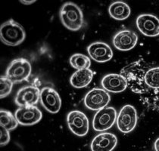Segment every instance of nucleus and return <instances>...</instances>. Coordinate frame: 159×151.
<instances>
[{"mask_svg": "<svg viewBox=\"0 0 159 151\" xmlns=\"http://www.w3.org/2000/svg\"><path fill=\"white\" fill-rule=\"evenodd\" d=\"M120 74L145 107L159 113V67L140 58L124 67Z\"/></svg>", "mask_w": 159, "mask_h": 151, "instance_id": "1", "label": "nucleus"}, {"mask_svg": "<svg viewBox=\"0 0 159 151\" xmlns=\"http://www.w3.org/2000/svg\"><path fill=\"white\" fill-rule=\"evenodd\" d=\"M60 18L64 26L73 31H77L84 26V15L79 6L73 2L65 3L60 10Z\"/></svg>", "mask_w": 159, "mask_h": 151, "instance_id": "2", "label": "nucleus"}, {"mask_svg": "<svg viewBox=\"0 0 159 151\" xmlns=\"http://www.w3.org/2000/svg\"><path fill=\"white\" fill-rule=\"evenodd\" d=\"M25 29L13 19L4 22L0 27V38L3 43L10 46H16L25 40Z\"/></svg>", "mask_w": 159, "mask_h": 151, "instance_id": "3", "label": "nucleus"}, {"mask_svg": "<svg viewBox=\"0 0 159 151\" xmlns=\"http://www.w3.org/2000/svg\"><path fill=\"white\" fill-rule=\"evenodd\" d=\"M31 64L25 58H18L10 63L6 70V76L13 83L27 80L31 73Z\"/></svg>", "mask_w": 159, "mask_h": 151, "instance_id": "4", "label": "nucleus"}, {"mask_svg": "<svg viewBox=\"0 0 159 151\" xmlns=\"http://www.w3.org/2000/svg\"><path fill=\"white\" fill-rule=\"evenodd\" d=\"M116 119L117 112L114 107H108L99 110L93 117V129L96 132L106 131L113 126Z\"/></svg>", "mask_w": 159, "mask_h": 151, "instance_id": "5", "label": "nucleus"}, {"mask_svg": "<svg viewBox=\"0 0 159 151\" xmlns=\"http://www.w3.org/2000/svg\"><path fill=\"white\" fill-rule=\"evenodd\" d=\"M137 123V114L134 107L127 104L121 108L117 119V126L123 133H129Z\"/></svg>", "mask_w": 159, "mask_h": 151, "instance_id": "6", "label": "nucleus"}, {"mask_svg": "<svg viewBox=\"0 0 159 151\" xmlns=\"http://www.w3.org/2000/svg\"><path fill=\"white\" fill-rule=\"evenodd\" d=\"M67 123L70 131L77 136H84L89 132V119L81 111H70L67 114Z\"/></svg>", "mask_w": 159, "mask_h": 151, "instance_id": "7", "label": "nucleus"}, {"mask_svg": "<svg viewBox=\"0 0 159 151\" xmlns=\"http://www.w3.org/2000/svg\"><path fill=\"white\" fill-rule=\"evenodd\" d=\"M110 100L109 94L105 89L95 88L86 94L84 104L88 109L99 110L106 107Z\"/></svg>", "mask_w": 159, "mask_h": 151, "instance_id": "8", "label": "nucleus"}, {"mask_svg": "<svg viewBox=\"0 0 159 151\" xmlns=\"http://www.w3.org/2000/svg\"><path fill=\"white\" fill-rule=\"evenodd\" d=\"M136 26L143 35L155 37L159 35V19L153 15L144 14L136 18Z\"/></svg>", "mask_w": 159, "mask_h": 151, "instance_id": "9", "label": "nucleus"}, {"mask_svg": "<svg viewBox=\"0 0 159 151\" xmlns=\"http://www.w3.org/2000/svg\"><path fill=\"white\" fill-rule=\"evenodd\" d=\"M40 99V90L34 85H27L19 89L15 97V103L19 107L34 106Z\"/></svg>", "mask_w": 159, "mask_h": 151, "instance_id": "10", "label": "nucleus"}, {"mask_svg": "<svg viewBox=\"0 0 159 151\" xmlns=\"http://www.w3.org/2000/svg\"><path fill=\"white\" fill-rule=\"evenodd\" d=\"M40 101L43 107L52 113L60 110L61 100L58 92L51 87H44L40 90Z\"/></svg>", "mask_w": 159, "mask_h": 151, "instance_id": "11", "label": "nucleus"}, {"mask_svg": "<svg viewBox=\"0 0 159 151\" xmlns=\"http://www.w3.org/2000/svg\"><path fill=\"white\" fill-rule=\"evenodd\" d=\"M18 123L23 126H32L42 119V112L36 106L19 107L15 114Z\"/></svg>", "mask_w": 159, "mask_h": 151, "instance_id": "12", "label": "nucleus"}, {"mask_svg": "<svg viewBox=\"0 0 159 151\" xmlns=\"http://www.w3.org/2000/svg\"><path fill=\"white\" fill-rule=\"evenodd\" d=\"M137 41V34L129 30H120L113 37V45L116 49L121 51H128L134 49Z\"/></svg>", "mask_w": 159, "mask_h": 151, "instance_id": "13", "label": "nucleus"}, {"mask_svg": "<svg viewBox=\"0 0 159 151\" xmlns=\"http://www.w3.org/2000/svg\"><path fill=\"white\" fill-rule=\"evenodd\" d=\"M117 138L116 135L109 132L100 133L96 135L91 143L92 151H112L116 147Z\"/></svg>", "mask_w": 159, "mask_h": 151, "instance_id": "14", "label": "nucleus"}, {"mask_svg": "<svg viewBox=\"0 0 159 151\" xmlns=\"http://www.w3.org/2000/svg\"><path fill=\"white\" fill-rule=\"evenodd\" d=\"M87 51L92 59L97 62H106L113 57V51L108 44L102 42H96L90 44Z\"/></svg>", "mask_w": 159, "mask_h": 151, "instance_id": "15", "label": "nucleus"}, {"mask_svg": "<svg viewBox=\"0 0 159 151\" xmlns=\"http://www.w3.org/2000/svg\"><path fill=\"white\" fill-rule=\"evenodd\" d=\"M101 84L105 90L114 93L121 92L127 87L125 78L120 74H117V73H111L106 75L102 80Z\"/></svg>", "mask_w": 159, "mask_h": 151, "instance_id": "16", "label": "nucleus"}, {"mask_svg": "<svg viewBox=\"0 0 159 151\" xmlns=\"http://www.w3.org/2000/svg\"><path fill=\"white\" fill-rule=\"evenodd\" d=\"M93 76H94V73L90 69L77 70L70 76V82L72 86L75 88H84L90 83Z\"/></svg>", "mask_w": 159, "mask_h": 151, "instance_id": "17", "label": "nucleus"}, {"mask_svg": "<svg viewBox=\"0 0 159 151\" xmlns=\"http://www.w3.org/2000/svg\"><path fill=\"white\" fill-rule=\"evenodd\" d=\"M108 12L115 20H125L130 15V8L124 2H115L110 6Z\"/></svg>", "mask_w": 159, "mask_h": 151, "instance_id": "18", "label": "nucleus"}, {"mask_svg": "<svg viewBox=\"0 0 159 151\" xmlns=\"http://www.w3.org/2000/svg\"><path fill=\"white\" fill-rule=\"evenodd\" d=\"M0 125L1 127L6 128L8 131H11L17 128L18 122L15 116L10 111L1 109L0 110Z\"/></svg>", "mask_w": 159, "mask_h": 151, "instance_id": "19", "label": "nucleus"}, {"mask_svg": "<svg viewBox=\"0 0 159 151\" xmlns=\"http://www.w3.org/2000/svg\"><path fill=\"white\" fill-rule=\"evenodd\" d=\"M70 63L74 68L79 70L89 69L91 61L89 57L82 54H74L70 58Z\"/></svg>", "mask_w": 159, "mask_h": 151, "instance_id": "20", "label": "nucleus"}, {"mask_svg": "<svg viewBox=\"0 0 159 151\" xmlns=\"http://www.w3.org/2000/svg\"><path fill=\"white\" fill-rule=\"evenodd\" d=\"M1 82V93H0V97L1 98L6 97L7 95H8L11 92V89L13 87V82L11 81L6 76H1L0 79Z\"/></svg>", "mask_w": 159, "mask_h": 151, "instance_id": "21", "label": "nucleus"}, {"mask_svg": "<svg viewBox=\"0 0 159 151\" xmlns=\"http://www.w3.org/2000/svg\"><path fill=\"white\" fill-rule=\"evenodd\" d=\"M0 132H1V141L0 145L2 147L6 145L10 140V134L9 131L3 127H0Z\"/></svg>", "mask_w": 159, "mask_h": 151, "instance_id": "22", "label": "nucleus"}, {"mask_svg": "<svg viewBox=\"0 0 159 151\" xmlns=\"http://www.w3.org/2000/svg\"><path fill=\"white\" fill-rule=\"evenodd\" d=\"M154 147H155V151H159V138L158 139H156V140H155Z\"/></svg>", "mask_w": 159, "mask_h": 151, "instance_id": "23", "label": "nucleus"}, {"mask_svg": "<svg viewBox=\"0 0 159 151\" xmlns=\"http://www.w3.org/2000/svg\"><path fill=\"white\" fill-rule=\"evenodd\" d=\"M20 2L25 5H30V4H33V3H34L36 1L35 0H31V1H20Z\"/></svg>", "mask_w": 159, "mask_h": 151, "instance_id": "24", "label": "nucleus"}]
</instances>
